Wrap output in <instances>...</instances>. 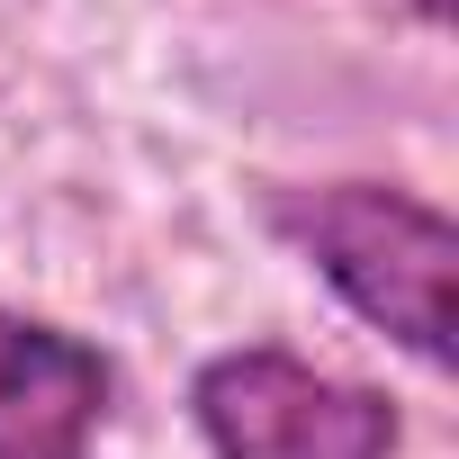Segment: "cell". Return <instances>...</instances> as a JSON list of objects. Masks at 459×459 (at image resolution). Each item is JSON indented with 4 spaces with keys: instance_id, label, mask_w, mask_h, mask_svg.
<instances>
[{
    "instance_id": "6da1fadb",
    "label": "cell",
    "mask_w": 459,
    "mask_h": 459,
    "mask_svg": "<svg viewBox=\"0 0 459 459\" xmlns=\"http://www.w3.org/2000/svg\"><path fill=\"white\" fill-rule=\"evenodd\" d=\"M271 225L378 325L396 333L423 369H450V280H459V235L450 216L387 189V180H325V189H280Z\"/></svg>"
},
{
    "instance_id": "7a4b0ae2",
    "label": "cell",
    "mask_w": 459,
    "mask_h": 459,
    "mask_svg": "<svg viewBox=\"0 0 459 459\" xmlns=\"http://www.w3.org/2000/svg\"><path fill=\"white\" fill-rule=\"evenodd\" d=\"M198 432L216 459H387L396 450V405L378 387L325 378L298 351H216L189 387Z\"/></svg>"
},
{
    "instance_id": "3957f363",
    "label": "cell",
    "mask_w": 459,
    "mask_h": 459,
    "mask_svg": "<svg viewBox=\"0 0 459 459\" xmlns=\"http://www.w3.org/2000/svg\"><path fill=\"white\" fill-rule=\"evenodd\" d=\"M100 414H108V360L0 307V459H91Z\"/></svg>"
}]
</instances>
